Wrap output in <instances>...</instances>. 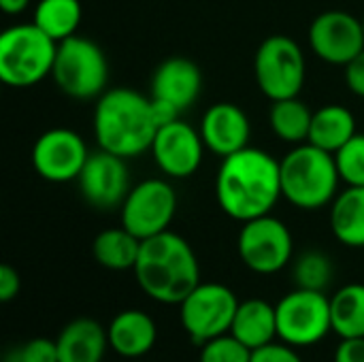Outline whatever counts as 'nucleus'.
I'll list each match as a JSON object with an SVG mask.
<instances>
[{
    "instance_id": "1",
    "label": "nucleus",
    "mask_w": 364,
    "mask_h": 362,
    "mask_svg": "<svg viewBox=\"0 0 364 362\" xmlns=\"http://www.w3.org/2000/svg\"><path fill=\"white\" fill-rule=\"evenodd\" d=\"M215 198L222 211L241 224L269 215L277 201L284 198L279 160L250 145L222 158L215 177Z\"/></svg>"
},
{
    "instance_id": "2",
    "label": "nucleus",
    "mask_w": 364,
    "mask_h": 362,
    "mask_svg": "<svg viewBox=\"0 0 364 362\" xmlns=\"http://www.w3.org/2000/svg\"><path fill=\"white\" fill-rule=\"evenodd\" d=\"M92 126L94 139L105 151L126 160L151 151L158 132L151 96L132 87H111L96 98Z\"/></svg>"
},
{
    "instance_id": "3",
    "label": "nucleus",
    "mask_w": 364,
    "mask_h": 362,
    "mask_svg": "<svg viewBox=\"0 0 364 362\" xmlns=\"http://www.w3.org/2000/svg\"><path fill=\"white\" fill-rule=\"evenodd\" d=\"M132 271L141 290L162 305H179L200 284L192 245L173 230L145 239Z\"/></svg>"
},
{
    "instance_id": "4",
    "label": "nucleus",
    "mask_w": 364,
    "mask_h": 362,
    "mask_svg": "<svg viewBox=\"0 0 364 362\" xmlns=\"http://www.w3.org/2000/svg\"><path fill=\"white\" fill-rule=\"evenodd\" d=\"M282 194L296 209L316 211L335 201L339 194L341 175L335 154L314 145H294L282 160Z\"/></svg>"
},
{
    "instance_id": "5",
    "label": "nucleus",
    "mask_w": 364,
    "mask_h": 362,
    "mask_svg": "<svg viewBox=\"0 0 364 362\" xmlns=\"http://www.w3.org/2000/svg\"><path fill=\"white\" fill-rule=\"evenodd\" d=\"M58 43L34 21L0 34V79L11 87H32L53 70Z\"/></svg>"
},
{
    "instance_id": "6",
    "label": "nucleus",
    "mask_w": 364,
    "mask_h": 362,
    "mask_svg": "<svg viewBox=\"0 0 364 362\" xmlns=\"http://www.w3.org/2000/svg\"><path fill=\"white\" fill-rule=\"evenodd\" d=\"M51 77L60 92L75 100L98 98L107 92V55L92 38L73 34L58 43Z\"/></svg>"
},
{
    "instance_id": "7",
    "label": "nucleus",
    "mask_w": 364,
    "mask_h": 362,
    "mask_svg": "<svg viewBox=\"0 0 364 362\" xmlns=\"http://www.w3.org/2000/svg\"><path fill=\"white\" fill-rule=\"evenodd\" d=\"M254 77L271 102L299 96L307 77L301 45L286 34L267 36L254 58Z\"/></svg>"
},
{
    "instance_id": "8",
    "label": "nucleus",
    "mask_w": 364,
    "mask_h": 362,
    "mask_svg": "<svg viewBox=\"0 0 364 362\" xmlns=\"http://www.w3.org/2000/svg\"><path fill=\"white\" fill-rule=\"evenodd\" d=\"M277 337L292 348L320 344L333 331L331 299L318 290L296 288L277 305Z\"/></svg>"
},
{
    "instance_id": "9",
    "label": "nucleus",
    "mask_w": 364,
    "mask_h": 362,
    "mask_svg": "<svg viewBox=\"0 0 364 362\" xmlns=\"http://www.w3.org/2000/svg\"><path fill=\"white\" fill-rule=\"evenodd\" d=\"M237 309L239 299L228 286L200 282L179 303V318L186 333L203 346L220 335L230 333Z\"/></svg>"
},
{
    "instance_id": "10",
    "label": "nucleus",
    "mask_w": 364,
    "mask_h": 362,
    "mask_svg": "<svg viewBox=\"0 0 364 362\" xmlns=\"http://www.w3.org/2000/svg\"><path fill=\"white\" fill-rule=\"evenodd\" d=\"M237 250L250 271L258 275H273L288 267L294 252V241L290 228L269 213L243 222Z\"/></svg>"
},
{
    "instance_id": "11",
    "label": "nucleus",
    "mask_w": 364,
    "mask_h": 362,
    "mask_svg": "<svg viewBox=\"0 0 364 362\" xmlns=\"http://www.w3.org/2000/svg\"><path fill=\"white\" fill-rule=\"evenodd\" d=\"M122 226L141 241L168 230L177 213V194L166 179H143L122 203Z\"/></svg>"
},
{
    "instance_id": "12",
    "label": "nucleus",
    "mask_w": 364,
    "mask_h": 362,
    "mask_svg": "<svg viewBox=\"0 0 364 362\" xmlns=\"http://www.w3.org/2000/svg\"><path fill=\"white\" fill-rule=\"evenodd\" d=\"M87 156V145L79 132L70 128H51L36 139L32 147V166L43 179L66 183L77 181Z\"/></svg>"
},
{
    "instance_id": "13",
    "label": "nucleus",
    "mask_w": 364,
    "mask_h": 362,
    "mask_svg": "<svg viewBox=\"0 0 364 362\" xmlns=\"http://www.w3.org/2000/svg\"><path fill=\"white\" fill-rule=\"evenodd\" d=\"M311 51L335 66H346L364 51L363 19L348 11H324L309 26Z\"/></svg>"
},
{
    "instance_id": "14",
    "label": "nucleus",
    "mask_w": 364,
    "mask_h": 362,
    "mask_svg": "<svg viewBox=\"0 0 364 362\" xmlns=\"http://www.w3.org/2000/svg\"><path fill=\"white\" fill-rule=\"evenodd\" d=\"M81 196L96 209L109 211L122 207L130 192V175L126 158L98 147V151L87 156L83 171L77 177Z\"/></svg>"
},
{
    "instance_id": "15",
    "label": "nucleus",
    "mask_w": 364,
    "mask_h": 362,
    "mask_svg": "<svg viewBox=\"0 0 364 362\" xmlns=\"http://www.w3.org/2000/svg\"><path fill=\"white\" fill-rule=\"evenodd\" d=\"M205 149L200 130L181 119L160 126L151 145L158 169L171 179H186L194 175L203 162Z\"/></svg>"
},
{
    "instance_id": "16",
    "label": "nucleus",
    "mask_w": 364,
    "mask_h": 362,
    "mask_svg": "<svg viewBox=\"0 0 364 362\" xmlns=\"http://www.w3.org/2000/svg\"><path fill=\"white\" fill-rule=\"evenodd\" d=\"M200 137L205 147L220 156L226 158L230 154H237L247 147L250 143V119L241 107L235 102H215L211 105L200 119Z\"/></svg>"
},
{
    "instance_id": "17",
    "label": "nucleus",
    "mask_w": 364,
    "mask_h": 362,
    "mask_svg": "<svg viewBox=\"0 0 364 362\" xmlns=\"http://www.w3.org/2000/svg\"><path fill=\"white\" fill-rule=\"evenodd\" d=\"M203 90V73L196 62L175 55L164 60L151 77L149 96L173 105L177 111H186L196 102Z\"/></svg>"
},
{
    "instance_id": "18",
    "label": "nucleus",
    "mask_w": 364,
    "mask_h": 362,
    "mask_svg": "<svg viewBox=\"0 0 364 362\" xmlns=\"http://www.w3.org/2000/svg\"><path fill=\"white\" fill-rule=\"evenodd\" d=\"M55 346L60 362H105L109 333L94 318H75L60 331Z\"/></svg>"
},
{
    "instance_id": "19",
    "label": "nucleus",
    "mask_w": 364,
    "mask_h": 362,
    "mask_svg": "<svg viewBox=\"0 0 364 362\" xmlns=\"http://www.w3.org/2000/svg\"><path fill=\"white\" fill-rule=\"evenodd\" d=\"M109 348L124 358H141L151 352L158 339L156 322L141 309L119 312L107 326Z\"/></svg>"
},
{
    "instance_id": "20",
    "label": "nucleus",
    "mask_w": 364,
    "mask_h": 362,
    "mask_svg": "<svg viewBox=\"0 0 364 362\" xmlns=\"http://www.w3.org/2000/svg\"><path fill=\"white\" fill-rule=\"evenodd\" d=\"M230 335H235L250 350L269 346L277 337V312L264 299H247L239 303Z\"/></svg>"
},
{
    "instance_id": "21",
    "label": "nucleus",
    "mask_w": 364,
    "mask_h": 362,
    "mask_svg": "<svg viewBox=\"0 0 364 362\" xmlns=\"http://www.w3.org/2000/svg\"><path fill=\"white\" fill-rule=\"evenodd\" d=\"M331 230L348 247H364V186H346L331 203Z\"/></svg>"
},
{
    "instance_id": "22",
    "label": "nucleus",
    "mask_w": 364,
    "mask_h": 362,
    "mask_svg": "<svg viewBox=\"0 0 364 362\" xmlns=\"http://www.w3.org/2000/svg\"><path fill=\"white\" fill-rule=\"evenodd\" d=\"M356 117L348 107L341 105H326L314 111L309 143L337 154L354 134H356Z\"/></svg>"
},
{
    "instance_id": "23",
    "label": "nucleus",
    "mask_w": 364,
    "mask_h": 362,
    "mask_svg": "<svg viewBox=\"0 0 364 362\" xmlns=\"http://www.w3.org/2000/svg\"><path fill=\"white\" fill-rule=\"evenodd\" d=\"M141 239L128 228H107L96 235L92 243L94 260L109 271H130L134 269L141 252Z\"/></svg>"
},
{
    "instance_id": "24",
    "label": "nucleus",
    "mask_w": 364,
    "mask_h": 362,
    "mask_svg": "<svg viewBox=\"0 0 364 362\" xmlns=\"http://www.w3.org/2000/svg\"><path fill=\"white\" fill-rule=\"evenodd\" d=\"M311 122H314V111L299 98H284V100H273L271 111H269V124L271 130L290 145H301L309 141L311 132Z\"/></svg>"
},
{
    "instance_id": "25",
    "label": "nucleus",
    "mask_w": 364,
    "mask_h": 362,
    "mask_svg": "<svg viewBox=\"0 0 364 362\" xmlns=\"http://www.w3.org/2000/svg\"><path fill=\"white\" fill-rule=\"evenodd\" d=\"M331 318L341 339L364 337V284H348L333 294Z\"/></svg>"
},
{
    "instance_id": "26",
    "label": "nucleus",
    "mask_w": 364,
    "mask_h": 362,
    "mask_svg": "<svg viewBox=\"0 0 364 362\" xmlns=\"http://www.w3.org/2000/svg\"><path fill=\"white\" fill-rule=\"evenodd\" d=\"M81 17L79 0H38L34 9V23L55 43L77 34Z\"/></svg>"
},
{
    "instance_id": "27",
    "label": "nucleus",
    "mask_w": 364,
    "mask_h": 362,
    "mask_svg": "<svg viewBox=\"0 0 364 362\" xmlns=\"http://www.w3.org/2000/svg\"><path fill=\"white\" fill-rule=\"evenodd\" d=\"M333 262L324 252L318 250H309L305 254L299 256V260L294 262V282L296 288H305V290H318L324 292L331 282H333Z\"/></svg>"
},
{
    "instance_id": "28",
    "label": "nucleus",
    "mask_w": 364,
    "mask_h": 362,
    "mask_svg": "<svg viewBox=\"0 0 364 362\" xmlns=\"http://www.w3.org/2000/svg\"><path fill=\"white\" fill-rule=\"evenodd\" d=\"M335 160L346 186H364V132H356L335 154Z\"/></svg>"
},
{
    "instance_id": "29",
    "label": "nucleus",
    "mask_w": 364,
    "mask_h": 362,
    "mask_svg": "<svg viewBox=\"0 0 364 362\" xmlns=\"http://www.w3.org/2000/svg\"><path fill=\"white\" fill-rule=\"evenodd\" d=\"M252 352L235 335L226 333L203 344L198 362H252Z\"/></svg>"
},
{
    "instance_id": "30",
    "label": "nucleus",
    "mask_w": 364,
    "mask_h": 362,
    "mask_svg": "<svg viewBox=\"0 0 364 362\" xmlns=\"http://www.w3.org/2000/svg\"><path fill=\"white\" fill-rule=\"evenodd\" d=\"M4 362H60L55 339L53 341L47 339V337L30 339L28 344L19 346L13 352H9L4 356Z\"/></svg>"
},
{
    "instance_id": "31",
    "label": "nucleus",
    "mask_w": 364,
    "mask_h": 362,
    "mask_svg": "<svg viewBox=\"0 0 364 362\" xmlns=\"http://www.w3.org/2000/svg\"><path fill=\"white\" fill-rule=\"evenodd\" d=\"M252 362H303V358L294 352L288 344H269L252 352Z\"/></svg>"
},
{
    "instance_id": "32",
    "label": "nucleus",
    "mask_w": 364,
    "mask_h": 362,
    "mask_svg": "<svg viewBox=\"0 0 364 362\" xmlns=\"http://www.w3.org/2000/svg\"><path fill=\"white\" fill-rule=\"evenodd\" d=\"M21 290V277L11 265L0 267V301L11 303Z\"/></svg>"
},
{
    "instance_id": "33",
    "label": "nucleus",
    "mask_w": 364,
    "mask_h": 362,
    "mask_svg": "<svg viewBox=\"0 0 364 362\" xmlns=\"http://www.w3.org/2000/svg\"><path fill=\"white\" fill-rule=\"evenodd\" d=\"M343 68H346V83L350 92L364 98V51H360L354 60H350Z\"/></svg>"
},
{
    "instance_id": "34",
    "label": "nucleus",
    "mask_w": 364,
    "mask_h": 362,
    "mask_svg": "<svg viewBox=\"0 0 364 362\" xmlns=\"http://www.w3.org/2000/svg\"><path fill=\"white\" fill-rule=\"evenodd\" d=\"M333 362H364V337L341 339Z\"/></svg>"
},
{
    "instance_id": "35",
    "label": "nucleus",
    "mask_w": 364,
    "mask_h": 362,
    "mask_svg": "<svg viewBox=\"0 0 364 362\" xmlns=\"http://www.w3.org/2000/svg\"><path fill=\"white\" fill-rule=\"evenodd\" d=\"M30 6V0H0V9L6 15H19Z\"/></svg>"
},
{
    "instance_id": "36",
    "label": "nucleus",
    "mask_w": 364,
    "mask_h": 362,
    "mask_svg": "<svg viewBox=\"0 0 364 362\" xmlns=\"http://www.w3.org/2000/svg\"><path fill=\"white\" fill-rule=\"evenodd\" d=\"M363 26H364V17H363Z\"/></svg>"
}]
</instances>
